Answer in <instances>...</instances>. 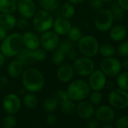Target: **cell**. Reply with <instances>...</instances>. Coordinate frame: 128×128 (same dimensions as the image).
<instances>
[{"label":"cell","mask_w":128,"mask_h":128,"mask_svg":"<svg viewBox=\"0 0 128 128\" xmlns=\"http://www.w3.org/2000/svg\"><path fill=\"white\" fill-rule=\"evenodd\" d=\"M46 123L48 125L53 126H55L57 123V118L56 117V115H54L52 113H49L46 118Z\"/></svg>","instance_id":"b9f144b4"},{"label":"cell","mask_w":128,"mask_h":128,"mask_svg":"<svg viewBox=\"0 0 128 128\" xmlns=\"http://www.w3.org/2000/svg\"><path fill=\"white\" fill-rule=\"evenodd\" d=\"M108 102L112 106L123 109L128 107V93L121 89L112 90L108 94Z\"/></svg>","instance_id":"9c48e42d"},{"label":"cell","mask_w":128,"mask_h":128,"mask_svg":"<svg viewBox=\"0 0 128 128\" xmlns=\"http://www.w3.org/2000/svg\"><path fill=\"white\" fill-rule=\"evenodd\" d=\"M121 65H122V67L128 70V56L125 57L124 60L121 62Z\"/></svg>","instance_id":"681fc988"},{"label":"cell","mask_w":128,"mask_h":128,"mask_svg":"<svg viewBox=\"0 0 128 128\" xmlns=\"http://www.w3.org/2000/svg\"><path fill=\"white\" fill-rule=\"evenodd\" d=\"M66 92L70 100L74 102H80L89 96L90 88L88 83L82 79H76L69 84Z\"/></svg>","instance_id":"3957f363"},{"label":"cell","mask_w":128,"mask_h":128,"mask_svg":"<svg viewBox=\"0 0 128 128\" xmlns=\"http://www.w3.org/2000/svg\"><path fill=\"white\" fill-rule=\"evenodd\" d=\"M17 60L20 61L25 67H30V66L36 62L32 56V50L26 48H24L17 55Z\"/></svg>","instance_id":"603a6c76"},{"label":"cell","mask_w":128,"mask_h":128,"mask_svg":"<svg viewBox=\"0 0 128 128\" xmlns=\"http://www.w3.org/2000/svg\"><path fill=\"white\" fill-rule=\"evenodd\" d=\"M74 75H75V70L73 66L69 62L60 64L56 71L57 79L63 83L70 82L73 78Z\"/></svg>","instance_id":"5bb4252c"},{"label":"cell","mask_w":128,"mask_h":128,"mask_svg":"<svg viewBox=\"0 0 128 128\" xmlns=\"http://www.w3.org/2000/svg\"><path fill=\"white\" fill-rule=\"evenodd\" d=\"M89 98H90V102L93 106H98L102 101V95L100 93V91L93 90L92 93H90Z\"/></svg>","instance_id":"d590c367"},{"label":"cell","mask_w":128,"mask_h":128,"mask_svg":"<svg viewBox=\"0 0 128 128\" xmlns=\"http://www.w3.org/2000/svg\"><path fill=\"white\" fill-rule=\"evenodd\" d=\"M115 52H116V50H115L112 44H110L104 43V44L100 45L99 53L104 58L105 57L114 56V55L115 54Z\"/></svg>","instance_id":"f1b7e54d"},{"label":"cell","mask_w":128,"mask_h":128,"mask_svg":"<svg viewBox=\"0 0 128 128\" xmlns=\"http://www.w3.org/2000/svg\"><path fill=\"white\" fill-rule=\"evenodd\" d=\"M76 112L77 114L83 119H89L94 114V106L87 101H80L76 107Z\"/></svg>","instance_id":"2e32d148"},{"label":"cell","mask_w":128,"mask_h":128,"mask_svg":"<svg viewBox=\"0 0 128 128\" xmlns=\"http://www.w3.org/2000/svg\"><path fill=\"white\" fill-rule=\"evenodd\" d=\"M2 106L6 112L8 114H17L21 108V100L14 94H7L2 100Z\"/></svg>","instance_id":"8fae6325"},{"label":"cell","mask_w":128,"mask_h":128,"mask_svg":"<svg viewBox=\"0 0 128 128\" xmlns=\"http://www.w3.org/2000/svg\"><path fill=\"white\" fill-rule=\"evenodd\" d=\"M22 35L18 32L7 36L0 44V51L6 57H14L24 48Z\"/></svg>","instance_id":"7a4b0ae2"},{"label":"cell","mask_w":128,"mask_h":128,"mask_svg":"<svg viewBox=\"0 0 128 128\" xmlns=\"http://www.w3.org/2000/svg\"><path fill=\"white\" fill-rule=\"evenodd\" d=\"M60 39L59 36L54 31L48 30L42 33L40 37V45L45 51L53 52L59 46Z\"/></svg>","instance_id":"30bf717a"},{"label":"cell","mask_w":128,"mask_h":128,"mask_svg":"<svg viewBox=\"0 0 128 128\" xmlns=\"http://www.w3.org/2000/svg\"><path fill=\"white\" fill-rule=\"evenodd\" d=\"M116 128H128V116H122L119 118L115 123Z\"/></svg>","instance_id":"f35d334b"},{"label":"cell","mask_w":128,"mask_h":128,"mask_svg":"<svg viewBox=\"0 0 128 128\" xmlns=\"http://www.w3.org/2000/svg\"><path fill=\"white\" fill-rule=\"evenodd\" d=\"M85 0H68V2L72 3V5H79L83 3Z\"/></svg>","instance_id":"c3c4849f"},{"label":"cell","mask_w":128,"mask_h":128,"mask_svg":"<svg viewBox=\"0 0 128 128\" xmlns=\"http://www.w3.org/2000/svg\"><path fill=\"white\" fill-rule=\"evenodd\" d=\"M102 1H103L104 2H111V1H112V0H102Z\"/></svg>","instance_id":"816d5d0a"},{"label":"cell","mask_w":128,"mask_h":128,"mask_svg":"<svg viewBox=\"0 0 128 128\" xmlns=\"http://www.w3.org/2000/svg\"><path fill=\"white\" fill-rule=\"evenodd\" d=\"M106 84V76L100 70H94L88 78V85L92 90L100 91L102 90Z\"/></svg>","instance_id":"7c38bea8"},{"label":"cell","mask_w":128,"mask_h":128,"mask_svg":"<svg viewBox=\"0 0 128 128\" xmlns=\"http://www.w3.org/2000/svg\"><path fill=\"white\" fill-rule=\"evenodd\" d=\"M118 54L122 57L128 56V41L122 42L117 48Z\"/></svg>","instance_id":"74e56055"},{"label":"cell","mask_w":128,"mask_h":128,"mask_svg":"<svg viewBox=\"0 0 128 128\" xmlns=\"http://www.w3.org/2000/svg\"><path fill=\"white\" fill-rule=\"evenodd\" d=\"M24 88L30 93H38L44 85V77L38 70L32 67L25 69L21 75Z\"/></svg>","instance_id":"6da1fadb"},{"label":"cell","mask_w":128,"mask_h":128,"mask_svg":"<svg viewBox=\"0 0 128 128\" xmlns=\"http://www.w3.org/2000/svg\"><path fill=\"white\" fill-rule=\"evenodd\" d=\"M24 66L23 63L19 61L18 60H14L11 61L7 67V72L8 76L12 78H17L20 77L24 70Z\"/></svg>","instance_id":"ffe728a7"},{"label":"cell","mask_w":128,"mask_h":128,"mask_svg":"<svg viewBox=\"0 0 128 128\" xmlns=\"http://www.w3.org/2000/svg\"><path fill=\"white\" fill-rule=\"evenodd\" d=\"M117 2L125 12H128V0H117Z\"/></svg>","instance_id":"ee69618b"},{"label":"cell","mask_w":128,"mask_h":128,"mask_svg":"<svg viewBox=\"0 0 128 128\" xmlns=\"http://www.w3.org/2000/svg\"><path fill=\"white\" fill-rule=\"evenodd\" d=\"M38 3L42 10L49 12L56 11L60 6L58 0H38Z\"/></svg>","instance_id":"484cf974"},{"label":"cell","mask_w":128,"mask_h":128,"mask_svg":"<svg viewBox=\"0 0 128 128\" xmlns=\"http://www.w3.org/2000/svg\"><path fill=\"white\" fill-rule=\"evenodd\" d=\"M76 14V8L74 5L70 2L63 3L60 8V14L61 17L66 18L67 20L72 19Z\"/></svg>","instance_id":"d4e9b609"},{"label":"cell","mask_w":128,"mask_h":128,"mask_svg":"<svg viewBox=\"0 0 128 128\" xmlns=\"http://www.w3.org/2000/svg\"><path fill=\"white\" fill-rule=\"evenodd\" d=\"M54 23V18L49 12L44 10H39L36 12L32 19V25L34 30L39 32L43 33L52 28Z\"/></svg>","instance_id":"5b68a950"},{"label":"cell","mask_w":128,"mask_h":128,"mask_svg":"<svg viewBox=\"0 0 128 128\" xmlns=\"http://www.w3.org/2000/svg\"><path fill=\"white\" fill-rule=\"evenodd\" d=\"M68 39L72 42V43L74 42H78V40L82 38V32L81 29L78 26H72L70 30L69 31L68 34Z\"/></svg>","instance_id":"d6a6232c"},{"label":"cell","mask_w":128,"mask_h":128,"mask_svg":"<svg viewBox=\"0 0 128 128\" xmlns=\"http://www.w3.org/2000/svg\"><path fill=\"white\" fill-rule=\"evenodd\" d=\"M58 48L62 50L66 56H68L70 59L75 60L77 58V53L74 48L73 43L70 42L69 39H64L60 42Z\"/></svg>","instance_id":"7402d4cb"},{"label":"cell","mask_w":128,"mask_h":128,"mask_svg":"<svg viewBox=\"0 0 128 128\" xmlns=\"http://www.w3.org/2000/svg\"><path fill=\"white\" fill-rule=\"evenodd\" d=\"M17 19L12 14H0V26L6 31L13 30L16 26Z\"/></svg>","instance_id":"44dd1931"},{"label":"cell","mask_w":128,"mask_h":128,"mask_svg":"<svg viewBox=\"0 0 128 128\" xmlns=\"http://www.w3.org/2000/svg\"><path fill=\"white\" fill-rule=\"evenodd\" d=\"M122 70L121 62L115 57H105L100 62V70L108 77L117 76Z\"/></svg>","instance_id":"52a82bcc"},{"label":"cell","mask_w":128,"mask_h":128,"mask_svg":"<svg viewBox=\"0 0 128 128\" xmlns=\"http://www.w3.org/2000/svg\"><path fill=\"white\" fill-rule=\"evenodd\" d=\"M101 128H113V126L110 124H106V125L102 126Z\"/></svg>","instance_id":"f907efd6"},{"label":"cell","mask_w":128,"mask_h":128,"mask_svg":"<svg viewBox=\"0 0 128 128\" xmlns=\"http://www.w3.org/2000/svg\"><path fill=\"white\" fill-rule=\"evenodd\" d=\"M7 36V31L0 26V42H2Z\"/></svg>","instance_id":"bcb514c9"},{"label":"cell","mask_w":128,"mask_h":128,"mask_svg":"<svg viewBox=\"0 0 128 128\" xmlns=\"http://www.w3.org/2000/svg\"><path fill=\"white\" fill-rule=\"evenodd\" d=\"M108 31L109 37L114 42H122L127 36L126 28L120 24L112 26Z\"/></svg>","instance_id":"d6986e66"},{"label":"cell","mask_w":128,"mask_h":128,"mask_svg":"<svg viewBox=\"0 0 128 128\" xmlns=\"http://www.w3.org/2000/svg\"><path fill=\"white\" fill-rule=\"evenodd\" d=\"M6 62V56L2 54V53L0 51V68H1Z\"/></svg>","instance_id":"7dc6e473"},{"label":"cell","mask_w":128,"mask_h":128,"mask_svg":"<svg viewBox=\"0 0 128 128\" xmlns=\"http://www.w3.org/2000/svg\"><path fill=\"white\" fill-rule=\"evenodd\" d=\"M117 84L121 90L128 91V72H120L117 76Z\"/></svg>","instance_id":"1f68e13d"},{"label":"cell","mask_w":128,"mask_h":128,"mask_svg":"<svg viewBox=\"0 0 128 128\" xmlns=\"http://www.w3.org/2000/svg\"><path fill=\"white\" fill-rule=\"evenodd\" d=\"M96 118L102 122H111L114 119L115 114L114 110L108 106H100L94 112Z\"/></svg>","instance_id":"e0dca14e"},{"label":"cell","mask_w":128,"mask_h":128,"mask_svg":"<svg viewBox=\"0 0 128 128\" xmlns=\"http://www.w3.org/2000/svg\"><path fill=\"white\" fill-rule=\"evenodd\" d=\"M18 11L20 16L26 19L33 18L36 12V6L33 0H19L18 2Z\"/></svg>","instance_id":"4fadbf2b"},{"label":"cell","mask_w":128,"mask_h":128,"mask_svg":"<svg viewBox=\"0 0 128 128\" xmlns=\"http://www.w3.org/2000/svg\"><path fill=\"white\" fill-rule=\"evenodd\" d=\"M60 106H61L62 112L65 114H72L76 111V107L74 101H72L71 100H69L68 101L65 102L63 104H62Z\"/></svg>","instance_id":"836d02e7"},{"label":"cell","mask_w":128,"mask_h":128,"mask_svg":"<svg viewBox=\"0 0 128 128\" xmlns=\"http://www.w3.org/2000/svg\"><path fill=\"white\" fill-rule=\"evenodd\" d=\"M108 10L113 16L114 20H121L125 16V11L118 5V2H114L111 5Z\"/></svg>","instance_id":"83f0119b"},{"label":"cell","mask_w":128,"mask_h":128,"mask_svg":"<svg viewBox=\"0 0 128 128\" xmlns=\"http://www.w3.org/2000/svg\"><path fill=\"white\" fill-rule=\"evenodd\" d=\"M77 43L78 48L83 56L91 58L97 55L99 53L100 43L93 36H82Z\"/></svg>","instance_id":"277c9868"},{"label":"cell","mask_w":128,"mask_h":128,"mask_svg":"<svg viewBox=\"0 0 128 128\" xmlns=\"http://www.w3.org/2000/svg\"><path fill=\"white\" fill-rule=\"evenodd\" d=\"M29 21H28V19H26V18H20L18 20H17V24H16V26L20 29V30H24L26 29H27L29 27Z\"/></svg>","instance_id":"60d3db41"},{"label":"cell","mask_w":128,"mask_h":128,"mask_svg":"<svg viewBox=\"0 0 128 128\" xmlns=\"http://www.w3.org/2000/svg\"><path fill=\"white\" fill-rule=\"evenodd\" d=\"M24 46L30 50H36L40 47V38L31 31H26L22 35Z\"/></svg>","instance_id":"ac0fdd59"},{"label":"cell","mask_w":128,"mask_h":128,"mask_svg":"<svg viewBox=\"0 0 128 128\" xmlns=\"http://www.w3.org/2000/svg\"><path fill=\"white\" fill-rule=\"evenodd\" d=\"M72 66L75 72L82 77L89 76L95 69V64L93 60L85 56L77 57L74 60Z\"/></svg>","instance_id":"8992f818"},{"label":"cell","mask_w":128,"mask_h":128,"mask_svg":"<svg viewBox=\"0 0 128 128\" xmlns=\"http://www.w3.org/2000/svg\"><path fill=\"white\" fill-rule=\"evenodd\" d=\"M18 11V0H0V12L13 14Z\"/></svg>","instance_id":"cb8c5ba5"},{"label":"cell","mask_w":128,"mask_h":128,"mask_svg":"<svg viewBox=\"0 0 128 128\" xmlns=\"http://www.w3.org/2000/svg\"><path fill=\"white\" fill-rule=\"evenodd\" d=\"M54 97L56 100V102H57L59 106H61L62 104H63L65 102H66V101H68L70 100L66 90H57L54 94Z\"/></svg>","instance_id":"e575fe53"},{"label":"cell","mask_w":128,"mask_h":128,"mask_svg":"<svg viewBox=\"0 0 128 128\" xmlns=\"http://www.w3.org/2000/svg\"><path fill=\"white\" fill-rule=\"evenodd\" d=\"M104 2L102 0H89V5L92 9L95 11H100L103 7Z\"/></svg>","instance_id":"ab89813d"},{"label":"cell","mask_w":128,"mask_h":128,"mask_svg":"<svg viewBox=\"0 0 128 128\" xmlns=\"http://www.w3.org/2000/svg\"><path fill=\"white\" fill-rule=\"evenodd\" d=\"M23 103L27 108L33 109L37 107L38 103V99L34 93L29 92L28 94L24 95L23 98Z\"/></svg>","instance_id":"4316f807"},{"label":"cell","mask_w":128,"mask_h":128,"mask_svg":"<svg viewBox=\"0 0 128 128\" xmlns=\"http://www.w3.org/2000/svg\"><path fill=\"white\" fill-rule=\"evenodd\" d=\"M66 54L60 48H56L54 51H53L51 56V62L55 66H60V64L63 63L66 59Z\"/></svg>","instance_id":"f546056e"},{"label":"cell","mask_w":128,"mask_h":128,"mask_svg":"<svg viewBox=\"0 0 128 128\" xmlns=\"http://www.w3.org/2000/svg\"><path fill=\"white\" fill-rule=\"evenodd\" d=\"M17 125V120L14 114H8L6 116L2 121L3 128H15Z\"/></svg>","instance_id":"8d00e7d4"},{"label":"cell","mask_w":128,"mask_h":128,"mask_svg":"<svg viewBox=\"0 0 128 128\" xmlns=\"http://www.w3.org/2000/svg\"><path fill=\"white\" fill-rule=\"evenodd\" d=\"M8 84V78L5 76H0V88H3Z\"/></svg>","instance_id":"f6af8a7d"},{"label":"cell","mask_w":128,"mask_h":128,"mask_svg":"<svg viewBox=\"0 0 128 128\" xmlns=\"http://www.w3.org/2000/svg\"><path fill=\"white\" fill-rule=\"evenodd\" d=\"M72 24L70 20H67L62 17H60L54 20L53 23V31L58 36H66L72 27Z\"/></svg>","instance_id":"9a60e30c"},{"label":"cell","mask_w":128,"mask_h":128,"mask_svg":"<svg viewBox=\"0 0 128 128\" xmlns=\"http://www.w3.org/2000/svg\"><path fill=\"white\" fill-rule=\"evenodd\" d=\"M58 106L59 105L54 96H50L46 98L42 104L43 108L44 109V111H46L48 113H52L53 112H54L57 108Z\"/></svg>","instance_id":"4dcf8cb0"},{"label":"cell","mask_w":128,"mask_h":128,"mask_svg":"<svg viewBox=\"0 0 128 128\" xmlns=\"http://www.w3.org/2000/svg\"><path fill=\"white\" fill-rule=\"evenodd\" d=\"M99 125V121L96 118H89L87 123V128H97Z\"/></svg>","instance_id":"7bdbcfd3"},{"label":"cell","mask_w":128,"mask_h":128,"mask_svg":"<svg viewBox=\"0 0 128 128\" xmlns=\"http://www.w3.org/2000/svg\"><path fill=\"white\" fill-rule=\"evenodd\" d=\"M114 23V18L108 9L98 11L94 18V25L100 32H106L110 30Z\"/></svg>","instance_id":"ba28073f"}]
</instances>
